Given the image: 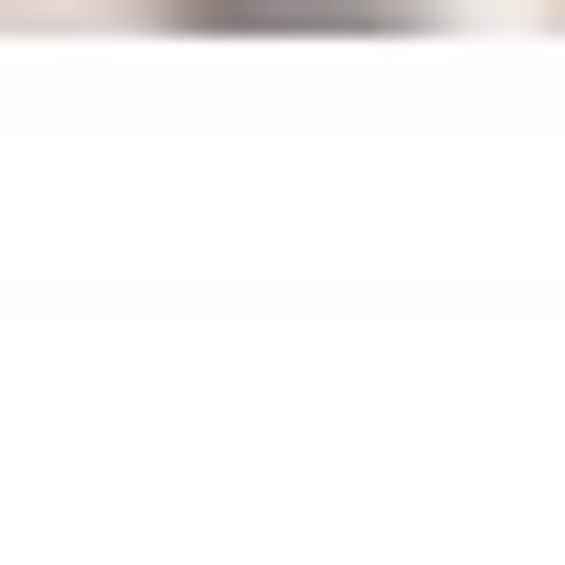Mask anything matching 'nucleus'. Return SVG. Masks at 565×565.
I'll return each mask as SVG.
<instances>
[{
  "label": "nucleus",
  "instance_id": "nucleus-1",
  "mask_svg": "<svg viewBox=\"0 0 565 565\" xmlns=\"http://www.w3.org/2000/svg\"><path fill=\"white\" fill-rule=\"evenodd\" d=\"M170 20H282V39H340V20H415V0H170Z\"/></svg>",
  "mask_w": 565,
  "mask_h": 565
}]
</instances>
